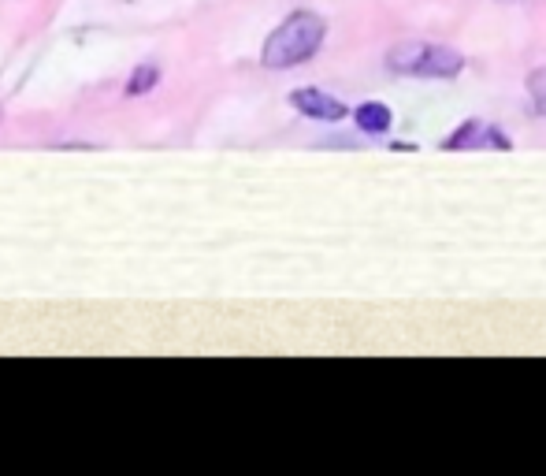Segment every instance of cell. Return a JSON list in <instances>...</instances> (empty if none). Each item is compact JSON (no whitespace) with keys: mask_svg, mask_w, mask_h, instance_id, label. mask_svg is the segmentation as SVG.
Segmentation results:
<instances>
[{"mask_svg":"<svg viewBox=\"0 0 546 476\" xmlns=\"http://www.w3.org/2000/svg\"><path fill=\"white\" fill-rule=\"evenodd\" d=\"M324 19L312 12H294L286 15L283 23L275 27V34L264 41V67L272 71H283V67H298L305 64L309 56H316V49L324 45Z\"/></svg>","mask_w":546,"mask_h":476,"instance_id":"1","label":"cell"},{"mask_svg":"<svg viewBox=\"0 0 546 476\" xmlns=\"http://www.w3.org/2000/svg\"><path fill=\"white\" fill-rule=\"evenodd\" d=\"M387 67L398 75H413V79H454L461 75V53L446 49V45H431V41H402L387 53Z\"/></svg>","mask_w":546,"mask_h":476,"instance_id":"2","label":"cell"},{"mask_svg":"<svg viewBox=\"0 0 546 476\" xmlns=\"http://www.w3.org/2000/svg\"><path fill=\"white\" fill-rule=\"evenodd\" d=\"M442 149H450V153H454V149H461V153H465V149H498V153H506V149H513V142H509L502 131L487 127L483 119H465V123L442 142Z\"/></svg>","mask_w":546,"mask_h":476,"instance_id":"3","label":"cell"},{"mask_svg":"<svg viewBox=\"0 0 546 476\" xmlns=\"http://www.w3.org/2000/svg\"><path fill=\"white\" fill-rule=\"evenodd\" d=\"M290 105L298 108L305 119H316V123H338L346 119V105L331 97V93L316 90V86H301V90L290 93Z\"/></svg>","mask_w":546,"mask_h":476,"instance_id":"4","label":"cell"},{"mask_svg":"<svg viewBox=\"0 0 546 476\" xmlns=\"http://www.w3.org/2000/svg\"><path fill=\"white\" fill-rule=\"evenodd\" d=\"M353 123H357L364 134H383L390 131V123H394V112H390L383 101H364V105L353 108Z\"/></svg>","mask_w":546,"mask_h":476,"instance_id":"5","label":"cell"},{"mask_svg":"<svg viewBox=\"0 0 546 476\" xmlns=\"http://www.w3.org/2000/svg\"><path fill=\"white\" fill-rule=\"evenodd\" d=\"M156 79H160V71H156L153 64H145V67H138L134 75H130V82H127V93L130 97H142V93H149L156 86Z\"/></svg>","mask_w":546,"mask_h":476,"instance_id":"6","label":"cell"},{"mask_svg":"<svg viewBox=\"0 0 546 476\" xmlns=\"http://www.w3.org/2000/svg\"><path fill=\"white\" fill-rule=\"evenodd\" d=\"M528 93H532V105L546 116V67H539V71L528 75Z\"/></svg>","mask_w":546,"mask_h":476,"instance_id":"7","label":"cell"}]
</instances>
